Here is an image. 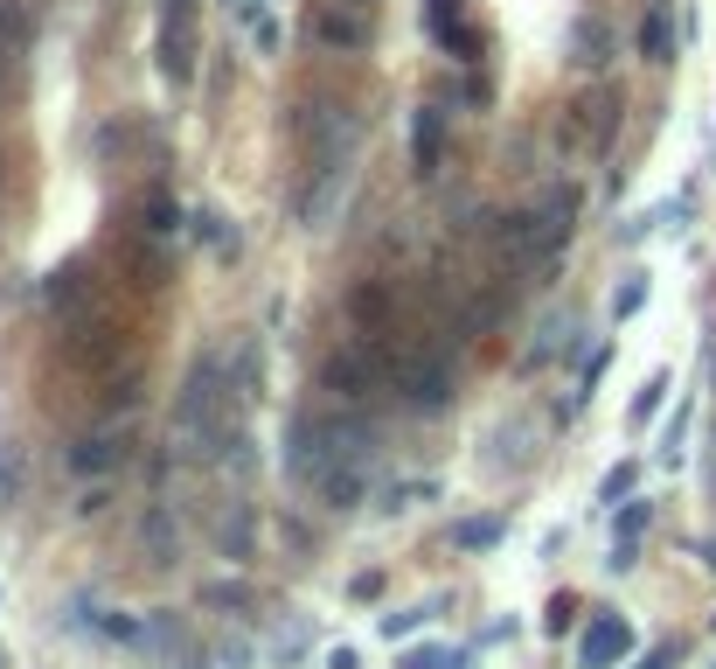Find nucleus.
Masks as SVG:
<instances>
[{"label": "nucleus", "instance_id": "1", "mask_svg": "<svg viewBox=\"0 0 716 669\" xmlns=\"http://www.w3.org/2000/svg\"><path fill=\"white\" fill-rule=\"evenodd\" d=\"M168 440H174L181 460H202V453H216V447L230 440V383H223V363H216V356H202V363L189 370V383H181Z\"/></svg>", "mask_w": 716, "mask_h": 669}, {"label": "nucleus", "instance_id": "2", "mask_svg": "<svg viewBox=\"0 0 716 669\" xmlns=\"http://www.w3.org/2000/svg\"><path fill=\"white\" fill-rule=\"evenodd\" d=\"M571 217H577V202H571V189H556V196H543L528 217H515V230H508V251L536 272V266H549L556 251L571 244Z\"/></svg>", "mask_w": 716, "mask_h": 669}, {"label": "nucleus", "instance_id": "3", "mask_svg": "<svg viewBox=\"0 0 716 669\" xmlns=\"http://www.w3.org/2000/svg\"><path fill=\"white\" fill-rule=\"evenodd\" d=\"M349 133L355 119L349 106H327V98H313V106L300 112V153H306V174H341V153H349Z\"/></svg>", "mask_w": 716, "mask_h": 669}, {"label": "nucleus", "instance_id": "4", "mask_svg": "<svg viewBox=\"0 0 716 669\" xmlns=\"http://www.w3.org/2000/svg\"><path fill=\"white\" fill-rule=\"evenodd\" d=\"M202 57V0H161V70L168 84H189Z\"/></svg>", "mask_w": 716, "mask_h": 669}, {"label": "nucleus", "instance_id": "5", "mask_svg": "<svg viewBox=\"0 0 716 669\" xmlns=\"http://www.w3.org/2000/svg\"><path fill=\"white\" fill-rule=\"evenodd\" d=\"M396 398H404L411 411H438L445 398H453V363L432 356V349L396 356Z\"/></svg>", "mask_w": 716, "mask_h": 669}, {"label": "nucleus", "instance_id": "6", "mask_svg": "<svg viewBox=\"0 0 716 669\" xmlns=\"http://www.w3.org/2000/svg\"><path fill=\"white\" fill-rule=\"evenodd\" d=\"M306 36L321 49H349V57H362L369 49V8L362 0H321V8L306 14Z\"/></svg>", "mask_w": 716, "mask_h": 669}, {"label": "nucleus", "instance_id": "7", "mask_svg": "<svg viewBox=\"0 0 716 669\" xmlns=\"http://www.w3.org/2000/svg\"><path fill=\"white\" fill-rule=\"evenodd\" d=\"M321 383H327L334 398L362 405V398H376V383H383V363H376V356H369V342H349V349H334V356H327Z\"/></svg>", "mask_w": 716, "mask_h": 669}, {"label": "nucleus", "instance_id": "8", "mask_svg": "<svg viewBox=\"0 0 716 669\" xmlns=\"http://www.w3.org/2000/svg\"><path fill=\"white\" fill-rule=\"evenodd\" d=\"M424 14H432V36L453 49L460 63H473V57L487 49V42H481V29H473V14H466V0H424Z\"/></svg>", "mask_w": 716, "mask_h": 669}, {"label": "nucleus", "instance_id": "9", "mask_svg": "<svg viewBox=\"0 0 716 669\" xmlns=\"http://www.w3.org/2000/svg\"><path fill=\"white\" fill-rule=\"evenodd\" d=\"M626 656H633V628L619 621V613H598V621L585 628V641H577V662L585 669H613Z\"/></svg>", "mask_w": 716, "mask_h": 669}, {"label": "nucleus", "instance_id": "10", "mask_svg": "<svg viewBox=\"0 0 716 669\" xmlns=\"http://www.w3.org/2000/svg\"><path fill=\"white\" fill-rule=\"evenodd\" d=\"M119 460H125V432H112V426H98V432H84V440L70 447L77 475H104V468H119Z\"/></svg>", "mask_w": 716, "mask_h": 669}, {"label": "nucleus", "instance_id": "11", "mask_svg": "<svg viewBox=\"0 0 716 669\" xmlns=\"http://www.w3.org/2000/svg\"><path fill=\"white\" fill-rule=\"evenodd\" d=\"M438 153H445V112L424 106L417 126H411V161H417V174H438Z\"/></svg>", "mask_w": 716, "mask_h": 669}, {"label": "nucleus", "instance_id": "12", "mask_svg": "<svg viewBox=\"0 0 716 669\" xmlns=\"http://www.w3.org/2000/svg\"><path fill=\"white\" fill-rule=\"evenodd\" d=\"M641 49H647V63H668V57H675V14H668V0H654V8H647Z\"/></svg>", "mask_w": 716, "mask_h": 669}, {"label": "nucleus", "instance_id": "13", "mask_svg": "<svg viewBox=\"0 0 716 669\" xmlns=\"http://www.w3.org/2000/svg\"><path fill=\"white\" fill-rule=\"evenodd\" d=\"M42 300H49V307H84V266H63V272H49Z\"/></svg>", "mask_w": 716, "mask_h": 669}, {"label": "nucleus", "instance_id": "14", "mask_svg": "<svg viewBox=\"0 0 716 669\" xmlns=\"http://www.w3.org/2000/svg\"><path fill=\"white\" fill-rule=\"evenodd\" d=\"M216 537H223V551H230V558H251V509L236 502L230 517H223V530H216Z\"/></svg>", "mask_w": 716, "mask_h": 669}, {"label": "nucleus", "instance_id": "15", "mask_svg": "<svg viewBox=\"0 0 716 669\" xmlns=\"http://www.w3.org/2000/svg\"><path fill=\"white\" fill-rule=\"evenodd\" d=\"M147 230H153V238H174V230H181V210H174V196H168V189H153V196H147Z\"/></svg>", "mask_w": 716, "mask_h": 669}, {"label": "nucleus", "instance_id": "16", "mask_svg": "<svg viewBox=\"0 0 716 669\" xmlns=\"http://www.w3.org/2000/svg\"><path fill=\"white\" fill-rule=\"evenodd\" d=\"M453 545H460V551H487V545H501V523H494V517H466V523L453 530Z\"/></svg>", "mask_w": 716, "mask_h": 669}, {"label": "nucleus", "instance_id": "17", "mask_svg": "<svg viewBox=\"0 0 716 669\" xmlns=\"http://www.w3.org/2000/svg\"><path fill=\"white\" fill-rule=\"evenodd\" d=\"M14 49H21V14L0 0V84H8V63H14Z\"/></svg>", "mask_w": 716, "mask_h": 669}, {"label": "nucleus", "instance_id": "18", "mask_svg": "<svg viewBox=\"0 0 716 669\" xmlns=\"http://www.w3.org/2000/svg\"><path fill=\"white\" fill-rule=\"evenodd\" d=\"M641 307H647V279H641V272H633V279H626V287L613 293V321H626V314H641Z\"/></svg>", "mask_w": 716, "mask_h": 669}, {"label": "nucleus", "instance_id": "19", "mask_svg": "<svg viewBox=\"0 0 716 669\" xmlns=\"http://www.w3.org/2000/svg\"><path fill=\"white\" fill-rule=\"evenodd\" d=\"M577 63H605V29L598 21H577Z\"/></svg>", "mask_w": 716, "mask_h": 669}, {"label": "nucleus", "instance_id": "20", "mask_svg": "<svg viewBox=\"0 0 716 669\" xmlns=\"http://www.w3.org/2000/svg\"><path fill=\"white\" fill-rule=\"evenodd\" d=\"M660 398H668V377H647V383H641V398H633V419L647 426L654 411H660Z\"/></svg>", "mask_w": 716, "mask_h": 669}, {"label": "nucleus", "instance_id": "21", "mask_svg": "<svg viewBox=\"0 0 716 669\" xmlns=\"http://www.w3.org/2000/svg\"><path fill=\"white\" fill-rule=\"evenodd\" d=\"M626 488H633V468H613V475H605V502H619Z\"/></svg>", "mask_w": 716, "mask_h": 669}, {"label": "nucleus", "instance_id": "22", "mask_svg": "<svg viewBox=\"0 0 716 669\" xmlns=\"http://www.w3.org/2000/svg\"><path fill=\"white\" fill-rule=\"evenodd\" d=\"M404 669H445V656H438V649H417V656H411Z\"/></svg>", "mask_w": 716, "mask_h": 669}, {"label": "nucleus", "instance_id": "23", "mask_svg": "<svg viewBox=\"0 0 716 669\" xmlns=\"http://www.w3.org/2000/svg\"><path fill=\"white\" fill-rule=\"evenodd\" d=\"M641 669H675V649H654V656H641Z\"/></svg>", "mask_w": 716, "mask_h": 669}, {"label": "nucleus", "instance_id": "24", "mask_svg": "<svg viewBox=\"0 0 716 669\" xmlns=\"http://www.w3.org/2000/svg\"><path fill=\"white\" fill-rule=\"evenodd\" d=\"M362 8H369V0H362Z\"/></svg>", "mask_w": 716, "mask_h": 669}]
</instances>
